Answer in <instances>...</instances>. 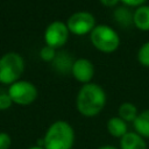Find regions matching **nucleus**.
Here are the masks:
<instances>
[{"label": "nucleus", "instance_id": "1", "mask_svg": "<svg viewBox=\"0 0 149 149\" xmlns=\"http://www.w3.org/2000/svg\"><path fill=\"white\" fill-rule=\"evenodd\" d=\"M107 97L104 88L95 83H88L79 88L76 98V108L83 116L93 118L104 109Z\"/></svg>", "mask_w": 149, "mask_h": 149}, {"label": "nucleus", "instance_id": "2", "mask_svg": "<svg viewBox=\"0 0 149 149\" xmlns=\"http://www.w3.org/2000/svg\"><path fill=\"white\" fill-rule=\"evenodd\" d=\"M74 129L64 120L52 122L43 136L45 149H72L74 144Z\"/></svg>", "mask_w": 149, "mask_h": 149}, {"label": "nucleus", "instance_id": "3", "mask_svg": "<svg viewBox=\"0 0 149 149\" xmlns=\"http://www.w3.org/2000/svg\"><path fill=\"white\" fill-rule=\"evenodd\" d=\"M24 71V59L17 52H7L0 57V83L12 85Z\"/></svg>", "mask_w": 149, "mask_h": 149}, {"label": "nucleus", "instance_id": "4", "mask_svg": "<svg viewBox=\"0 0 149 149\" xmlns=\"http://www.w3.org/2000/svg\"><path fill=\"white\" fill-rule=\"evenodd\" d=\"M90 40L93 47L105 54L114 52L120 44V37L115 29L107 24H98L90 33Z\"/></svg>", "mask_w": 149, "mask_h": 149}, {"label": "nucleus", "instance_id": "5", "mask_svg": "<svg viewBox=\"0 0 149 149\" xmlns=\"http://www.w3.org/2000/svg\"><path fill=\"white\" fill-rule=\"evenodd\" d=\"M7 93L13 100V104L20 106H28L37 98L36 86L28 80H17L9 85Z\"/></svg>", "mask_w": 149, "mask_h": 149}, {"label": "nucleus", "instance_id": "6", "mask_svg": "<svg viewBox=\"0 0 149 149\" xmlns=\"http://www.w3.org/2000/svg\"><path fill=\"white\" fill-rule=\"evenodd\" d=\"M68 29L73 35H86L95 27V19L88 12H76L66 21Z\"/></svg>", "mask_w": 149, "mask_h": 149}, {"label": "nucleus", "instance_id": "7", "mask_svg": "<svg viewBox=\"0 0 149 149\" xmlns=\"http://www.w3.org/2000/svg\"><path fill=\"white\" fill-rule=\"evenodd\" d=\"M69 29L66 23L62 21H52L48 24L44 31L45 45H49L54 49L62 48L69 40Z\"/></svg>", "mask_w": 149, "mask_h": 149}, {"label": "nucleus", "instance_id": "8", "mask_svg": "<svg viewBox=\"0 0 149 149\" xmlns=\"http://www.w3.org/2000/svg\"><path fill=\"white\" fill-rule=\"evenodd\" d=\"M71 73L77 81L88 84L94 76V66L87 58H78L72 63Z\"/></svg>", "mask_w": 149, "mask_h": 149}, {"label": "nucleus", "instance_id": "9", "mask_svg": "<svg viewBox=\"0 0 149 149\" xmlns=\"http://www.w3.org/2000/svg\"><path fill=\"white\" fill-rule=\"evenodd\" d=\"M120 149H147V142L136 132H128L120 139Z\"/></svg>", "mask_w": 149, "mask_h": 149}, {"label": "nucleus", "instance_id": "10", "mask_svg": "<svg viewBox=\"0 0 149 149\" xmlns=\"http://www.w3.org/2000/svg\"><path fill=\"white\" fill-rule=\"evenodd\" d=\"M133 24L142 30V31H149V6L142 5L135 9L133 13Z\"/></svg>", "mask_w": 149, "mask_h": 149}, {"label": "nucleus", "instance_id": "11", "mask_svg": "<svg viewBox=\"0 0 149 149\" xmlns=\"http://www.w3.org/2000/svg\"><path fill=\"white\" fill-rule=\"evenodd\" d=\"M106 128H107V132L109 133V135L113 137H116V139H121L126 133H128L127 122L123 121L119 116L109 118L107 121Z\"/></svg>", "mask_w": 149, "mask_h": 149}, {"label": "nucleus", "instance_id": "12", "mask_svg": "<svg viewBox=\"0 0 149 149\" xmlns=\"http://www.w3.org/2000/svg\"><path fill=\"white\" fill-rule=\"evenodd\" d=\"M134 132L144 139H149V108L139 113L133 122Z\"/></svg>", "mask_w": 149, "mask_h": 149}, {"label": "nucleus", "instance_id": "13", "mask_svg": "<svg viewBox=\"0 0 149 149\" xmlns=\"http://www.w3.org/2000/svg\"><path fill=\"white\" fill-rule=\"evenodd\" d=\"M118 116L121 118L123 121H126L127 123L128 122H134V120L136 119V116L139 115V112H137V108L134 104L132 102H122L120 106H119V109H118Z\"/></svg>", "mask_w": 149, "mask_h": 149}, {"label": "nucleus", "instance_id": "14", "mask_svg": "<svg viewBox=\"0 0 149 149\" xmlns=\"http://www.w3.org/2000/svg\"><path fill=\"white\" fill-rule=\"evenodd\" d=\"M115 21L122 27H129L133 23V14L125 7H120L114 12Z\"/></svg>", "mask_w": 149, "mask_h": 149}, {"label": "nucleus", "instance_id": "15", "mask_svg": "<svg viewBox=\"0 0 149 149\" xmlns=\"http://www.w3.org/2000/svg\"><path fill=\"white\" fill-rule=\"evenodd\" d=\"M137 61L141 65L149 68V41L140 47L137 51Z\"/></svg>", "mask_w": 149, "mask_h": 149}, {"label": "nucleus", "instance_id": "16", "mask_svg": "<svg viewBox=\"0 0 149 149\" xmlns=\"http://www.w3.org/2000/svg\"><path fill=\"white\" fill-rule=\"evenodd\" d=\"M40 57L41 59H43L44 62H51L56 58V49L49 47V45H45L41 49L40 51Z\"/></svg>", "mask_w": 149, "mask_h": 149}, {"label": "nucleus", "instance_id": "17", "mask_svg": "<svg viewBox=\"0 0 149 149\" xmlns=\"http://www.w3.org/2000/svg\"><path fill=\"white\" fill-rule=\"evenodd\" d=\"M13 105V100L9 97L8 93H0V111H6L8 108H10V106Z\"/></svg>", "mask_w": 149, "mask_h": 149}, {"label": "nucleus", "instance_id": "18", "mask_svg": "<svg viewBox=\"0 0 149 149\" xmlns=\"http://www.w3.org/2000/svg\"><path fill=\"white\" fill-rule=\"evenodd\" d=\"M12 147V137L6 132H0V149H9Z\"/></svg>", "mask_w": 149, "mask_h": 149}, {"label": "nucleus", "instance_id": "19", "mask_svg": "<svg viewBox=\"0 0 149 149\" xmlns=\"http://www.w3.org/2000/svg\"><path fill=\"white\" fill-rule=\"evenodd\" d=\"M120 1H122L128 7H140V6L144 5V2L147 0H120Z\"/></svg>", "mask_w": 149, "mask_h": 149}, {"label": "nucleus", "instance_id": "20", "mask_svg": "<svg viewBox=\"0 0 149 149\" xmlns=\"http://www.w3.org/2000/svg\"><path fill=\"white\" fill-rule=\"evenodd\" d=\"M120 0H100V2L106 7H114Z\"/></svg>", "mask_w": 149, "mask_h": 149}, {"label": "nucleus", "instance_id": "21", "mask_svg": "<svg viewBox=\"0 0 149 149\" xmlns=\"http://www.w3.org/2000/svg\"><path fill=\"white\" fill-rule=\"evenodd\" d=\"M98 149H120V148H116V147H114V146H108V144H106V146L99 147Z\"/></svg>", "mask_w": 149, "mask_h": 149}, {"label": "nucleus", "instance_id": "22", "mask_svg": "<svg viewBox=\"0 0 149 149\" xmlns=\"http://www.w3.org/2000/svg\"><path fill=\"white\" fill-rule=\"evenodd\" d=\"M28 149H45V148H44V147H40V146H36V144H35V146L29 147Z\"/></svg>", "mask_w": 149, "mask_h": 149}]
</instances>
